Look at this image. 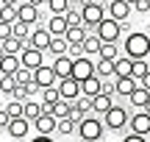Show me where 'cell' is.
Wrapping results in <instances>:
<instances>
[{
    "label": "cell",
    "instance_id": "obj_13",
    "mask_svg": "<svg viewBox=\"0 0 150 142\" xmlns=\"http://www.w3.org/2000/svg\"><path fill=\"white\" fill-rule=\"evenodd\" d=\"M33 126H36L39 134H53L56 128H59V117H56L53 111H42V114L33 120Z\"/></svg>",
    "mask_w": 150,
    "mask_h": 142
},
{
    "label": "cell",
    "instance_id": "obj_18",
    "mask_svg": "<svg viewBox=\"0 0 150 142\" xmlns=\"http://www.w3.org/2000/svg\"><path fill=\"white\" fill-rule=\"evenodd\" d=\"M114 106V95H106V92H97L95 98H92V111L95 114H106L108 109Z\"/></svg>",
    "mask_w": 150,
    "mask_h": 142
},
{
    "label": "cell",
    "instance_id": "obj_25",
    "mask_svg": "<svg viewBox=\"0 0 150 142\" xmlns=\"http://www.w3.org/2000/svg\"><path fill=\"white\" fill-rule=\"evenodd\" d=\"M86 25H67V31H64V36H67V42L70 45H81L86 39Z\"/></svg>",
    "mask_w": 150,
    "mask_h": 142
},
{
    "label": "cell",
    "instance_id": "obj_37",
    "mask_svg": "<svg viewBox=\"0 0 150 142\" xmlns=\"http://www.w3.org/2000/svg\"><path fill=\"white\" fill-rule=\"evenodd\" d=\"M97 56H103V59H117V56H120L117 42H103V45H100V53H97Z\"/></svg>",
    "mask_w": 150,
    "mask_h": 142
},
{
    "label": "cell",
    "instance_id": "obj_28",
    "mask_svg": "<svg viewBox=\"0 0 150 142\" xmlns=\"http://www.w3.org/2000/svg\"><path fill=\"white\" fill-rule=\"evenodd\" d=\"M11 33H14V36H20L22 42H28V39H31V22L14 20V22H11ZM28 45H31V42H28Z\"/></svg>",
    "mask_w": 150,
    "mask_h": 142
},
{
    "label": "cell",
    "instance_id": "obj_53",
    "mask_svg": "<svg viewBox=\"0 0 150 142\" xmlns=\"http://www.w3.org/2000/svg\"><path fill=\"white\" fill-rule=\"evenodd\" d=\"M128 3H131V6H134V3H136V0H128Z\"/></svg>",
    "mask_w": 150,
    "mask_h": 142
},
{
    "label": "cell",
    "instance_id": "obj_14",
    "mask_svg": "<svg viewBox=\"0 0 150 142\" xmlns=\"http://www.w3.org/2000/svg\"><path fill=\"white\" fill-rule=\"evenodd\" d=\"M50 39H53V33L47 31V25H39V28L31 31V39H28V42H31L33 48H39V50H47L50 48Z\"/></svg>",
    "mask_w": 150,
    "mask_h": 142
},
{
    "label": "cell",
    "instance_id": "obj_36",
    "mask_svg": "<svg viewBox=\"0 0 150 142\" xmlns=\"http://www.w3.org/2000/svg\"><path fill=\"white\" fill-rule=\"evenodd\" d=\"M70 3H72V0H47L45 6H47L50 14H64V11L70 9Z\"/></svg>",
    "mask_w": 150,
    "mask_h": 142
},
{
    "label": "cell",
    "instance_id": "obj_56",
    "mask_svg": "<svg viewBox=\"0 0 150 142\" xmlns=\"http://www.w3.org/2000/svg\"><path fill=\"white\" fill-rule=\"evenodd\" d=\"M78 3H81V0H78Z\"/></svg>",
    "mask_w": 150,
    "mask_h": 142
},
{
    "label": "cell",
    "instance_id": "obj_50",
    "mask_svg": "<svg viewBox=\"0 0 150 142\" xmlns=\"http://www.w3.org/2000/svg\"><path fill=\"white\" fill-rule=\"evenodd\" d=\"M0 3H3V6H17L20 0H0Z\"/></svg>",
    "mask_w": 150,
    "mask_h": 142
},
{
    "label": "cell",
    "instance_id": "obj_15",
    "mask_svg": "<svg viewBox=\"0 0 150 142\" xmlns=\"http://www.w3.org/2000/svg\"><path fill=\"white\" fill-rule=\"evenodd\" d=\"M17 20H25V22H31V25H36L39 22V6H33V3H17Z\"/></svg>",
    "mask_w": 150,
    "mask_h": 142
},
{
    "label": "cell",
    "instance_id": "obj_24",
    "mask_svg": "<svg viewBox=\"0 0 150 142\" xmlns=\"http://www.w3.org/2000/svg\"><path fill=\"white\" fill-rule=\"evenodd\" d=\"M134 72V59L131 56H117L114 59V78L117 75H131Z\"/></svg>",
    "mask_w": 150,
    "mask_h": 142
},
{
    "label": "cell",
    "instance_id": "obj_4",
    "mask_svg": "<svg viewBox=\"0 0 150 142\" xmlns=\"http://www.w3.org/2000/svg\"><path fill=\"white\" fill-rule=\"evenodd\" d=\"M81 17H83L86 31H95L97 22L106 17V9H103V3H97V0H81Z\"/></svg>",
    "mask_w": 150,
    "mask_h": 142
},
{
    "label": "cell",
    "instance_id": "obj_45",
    "mask_svg": "<svg viewBox=\"0 0 150 142\" xmlns=\"http://www.w3.org/2000/svg\"><path fill=\"white\" fill-rule=\"evenodd\" d=\"M103 92H106V95H117V89H114V78H103Z\"/></svg>",
    "mask_w": 150,
    "mask_h": 142
},
{
    "label": "cell",
    "instance_id": "obj_32",
    "mask_svg": "<svg viewBox=\"0 0 150 142\" xmlns=\"http://www.w3.org/2000/svg\"><path fill=\"white\" fill-rule=\"evenodd\" d=\"M67 48H70L67 36H53V39H50V48H47V53H53V56H61V53H67Z\"/></svg>",
    "mask_w": 150,
    "mask_h": 142
},
{
    "label": "cell",
    "instance_id": "obj_16",
    "mask_svg": "<svg viewBox=\"0 0 150 142\" xmlns=\"http://www.w3.org/2000/svg\"><path fill=\"white\" fill-rule=\"evenodd\" d=\"M136 84H139V81H136L134 75H117V78H114V89H117L120 98H128V95L136 89Z\"/></svg>",
    "mask_w": 150,
    "mask_h": 142
},
{
    "label": "cell",
    "instance_id": "obj_46",
    "mask_svg": "<svg viewBox=\"0 0 150 142\" xmlns=\"http://www.w3.org/2000/svg\"><path fill=\"white\" fill-rule=\"evenodd\" d=\"M134 9L139 11V14H147V11H150V0H136V3H134Z\"/></svg>",
    "mask_w": 150,
    "mask_h": 142
},
{
    "label": "cell",
    "instance_id": "obj_52",
    "mask_svg": "<svg viewBox=\"0 0 150 142\" xmlns=\"http://www.w3.org/2000/svg\"><path fill=\"white\" fill-rule=\"evenodd\" d=\"M97 3H108V0H97Z\"/></svg>",
    "mask_w": 150,
    "mask_h": 142
},
{
    "label": "cell",
    "instance_id": "obj_41",
    "mask_svg": "<svg viewBox=\"0 0 150 142\" xmlns=\"http://www.w3.org/2000/svg\"><path fill=\"white\" fill-rule=\"evenodd\" d=\"M72 103L78 106L81 111H86V114H89V111H92V98H89V95H78V98H75Z\"/></svg>",
    "mask_w": 150,
    "mask_h": 142
},
{
    "label": "cell",
    "instance_id": "obj_8",
    "mask_svg": "<svg viewBox=\"0 0 150 142\" xmlns=\"http://www.w3.org/2000/svg\"><path fill=\"white\" fill-rule=\"evenodd\" d=\"M89 75H95V61H92V56H78V59H72V78H78V81H86Z\"/></svg>",
    "mask_w": 150,
    "mask_h": 142
},
{
    "label": "cell",
    "instance_id": "obj_23",
    "mask_svg": "<svg viewBox=\"0 0 150 142\" xmlns=\"http://www.w3.org/2000/svg\"><path fill=\"white\" fill-rule=\"evenodd\" d=\"M81 45H83V53H86V56H97V53H100L103 39L97 36V31H89V33H86V39H83Z\"/></svg>",
    "mask_w": 150,
    "mask_h": 142
},
{
    "label": "cell",
    "instance_id": "obj_33",
    "mask_svg": "<svg viewBox=\"0 0 150 142\" xmlns=\"http://www.w3.org/2000/svg\"><path fill=\"white\" fill-rule=\"evenodd\" d=\"M56 131H59L61 137H72V134L78 131V123H75V120H70V117H61V120H59V128H56Z\"/></svg>",
    "mask_w": 150,
    "mask_h": 142
},
{
    "label": "cell",
    "instance_id": "obj_27",
    "mask_svg": "<svg viewBox=\"0 0 150 142\" xmlns=\"http://www.w3.org/2000/svg\"><path fill=\"white\" fill-rule=\"evenodd\" d=\"M25 45H28V42H22L20 36H14V33H11V36H6L3 42H0V50H3V53H20Z\"/></svg>",
    "mask_w": 150,
    "mask_h": 142
},
{
    "label": "cell",
    "instance_id": "obj_12",
    "mask_svg": "<svg viewBox=\"0 0 150 142\" xmlns=\"http://www.w3.org/2000/svg\"><path fill=\"white\" fill-rule=\"evenodd\" d=\"M131 9H134V6H131L128 0H108L106 14H108V17H114V20H120V22H125V20L131 17Z\"/></svg>",
    "mask_w": 150,
    "mask_h": 142
},
{
    "label": "cell",
    "instance_id": "obj_39",
    "mask_svg": "<svg viewBox=\"0 0 150 142\" xmlns=\"http://www.w3.org/2000/svg\"><path fill=\"white\" fill-rule=\"evenodd\" d=\"M64 17H67V25H83V17H81V11L72 9V6L64 11Z\"/></svg>",
    "mask_w": 150,
    "mask_h": 142
},
{
    "label": "cell",
    "instance_id": "obj_34",
    "mask_svg": "<svg viewBox=\"0 0 150 142\" xmlns=\"http://www.w3.org/2000/svg\"><path fill=\"white\" fill-rule=\"evenodd\" d=\"M6 111H8V117H22V114H25V100L11 98L8 103H6Z\"/></svg>",
    "mask_w": 150,
    "mask_h": 142
},
{
    "label": "cell",
    "instance_id": "obj_21",
    "mask_svg": "<svg viewBox=\"0 0 150 142\" xmlns=\"http://www.w3.org/2000/svg\"><path fill=\"white\" fill-rule=\"evenodd\" d=\"M47 25V31L53 33V36H64V31H67V17L64 14H50V20L45 22Z\"/></svg>",
    "mask_w": 150,
    "mask_h": 142
},
{
    "label": "cell",
    "instance_id": "obj_55",
    "mask_svg": "<svg viewBox=\"0 0 150 142\" xmlns=\"http://www.w3.org/2000/svg\"><path fill=\"white\" fill-rule=\"evenodd\" d=\"M0 75H3V72H0Z\"/></svg>",
    "mask_w": 150,
    "mask_h": 142
},
{
    "label": "cell",
    "instance_id": "obj_30",
    "mask_svg": "<svg viewBox=\"0 0 150 142\" xmlns=\"http://www.w3.org/2000/svg\"><path fill=\"white\" fill-rule=\"evenodd\" d=\"M0 89H3L6 98H11V95H14V89H17V78L11 75V72H3V75H0Z\"/></svg>",
    "mask_w": 150,
    "mask_h": 142
},
{
    "label": "cell",
    "instance_id": "obj_2",
    "mask_svg": "<svg viewBox=\"0 0 150 142\" xmlns=\"http://www.w3.org/2000/svg\"><path fill=\"white\" fill-rule=\"evenodd\" d=\"M103 134H106V123L97 120L95 111L83 114V120L78 123V137L86 139V142H97V139H103Z\"/></svg>",
    "mask_w": 150,
    "mask_h": 142
},
{
    "label": "cell",
    "instance_id": "obj_20",
    "mask_svg": "<svg viewBox=\"0 0 150 142\" xmlns=\"http://www.w3.org/2000/svg\"><path fill=\"white\" fill-rule=\"evenodd\" d=\"M150 100V89L142 87V84H136V89L128 95V103L134 106V109H145V103Z\"/></svg>",
    "mask_w": 150,
    "mask_h": 142
},
{
    "label": "cell",
    "instance_id": "obj_11",
    "mask_svg": "<svg viewBox=\"0 0 150 142\" xmlns=\"http://www.w3.org/2000/svg\"><path fill=\"white\" fill-rule=\"evenodd\" d=\"M33 81L39 84V89H45V87H53V84L59 81V75H56L53 64H39L36 70H33Z\"/></svg>",
    "mask_w": 150,
    "mask_h": 142
},
{
    "label": "cell",
    "instance_id": "obj_44",
    "mask_svg": "<svg viewBox=\"0 0 150 142\" xmlns=\"http://www.w3.org/2000/svg\"><path fill=\"white\" fill-rule=\"evenodd\" d=\"M83 114H86V111H81L78 106L72 103V109H70V114H67V117H70V120H75V123H81V120H83Z\"/></svg>",
    "mask_w": 150,
    "mask_h": 142
},
{
    "label": "cell",
    "instance_id": "obj_35",
    "mask_svg": "<svg viewBox=\"0 0 150 142\" xmlns=\"http://www.w3.org/2000/svg\"><path fill=\"white\" fill-rule=\"evenodd\" d=\"M42 111H45V106L39 103V100H31V98L25 100V117H28V120H36Z\"/></svg>",
    "mask_w": 150,
    "mask_h": 142
},
{
    "label": "cell",
    "instance_id": "obj_17",
    "mask_svg": "<svg viewBox=\"0 0 150 142\" xmlns=\"http://www.w3.org/2000/svg\"><path fill=\"white\" fill-rule=\"evenodd\" d=\"M20 67H22L20 53H3V50H0V72H11V75H14Z\"/></svg>",
    "mask_w": 150,
    "mask_h": 142
},
{
    "label": "cell",
    "instance_id": "obj_31",
    "mask_svg": "<svg viewBox=\"0 0 150 142\" xmlns=\"http://www.w3.org/2000/svg\"><path fill=\"white\" fill-rule=\"evenodd\" d=\"M70 109H72V100H67V98H59V100H56L53 106H50V111H53V114L59 117V120L70 114Z\"/></svg>",
    "mask_w": 150,
    "mask_h": 142
},
{
    "label": "cell",
    "instance_id": "obj_26",
    "mask_svg": "<svg viewBox=\"0 0 150 142\" xmlns=\"http://www.w3.org/2000/svg\"><path fill=\"white\" fill-rule=\"evenodd\" d=\"M95 72H97L100 78H114V59H103V56H97Z\"/></svg>",
    "mask_w": 150,
    "mask_h": 142
},
{
    "label": "cell",
    "instance_id": "obj_40",
    "mask_svg": "<svg viewBox=\"0 0 150 142\" xmlns=\"http://www.w3.org/2000/svg\"><path fill=\"white\" fill-rule=\"evenodd\" d=\"M14 78H17V84H22V87H25V84H31V81H33V70H28V67H20V70L14 72Z\"/></svg>",
    "mask_w": 150,
    "mask_h": 142
},
{
    "label": "cell",
    "instance_id": "obj_22",
    "mask_svg": "<svg viewBox=\"0 0 150 142\" xmlns=\"http://www.w3.org/2000/svg\"><path fill=\"white\" fill-rule=\"evenodd\" d=\"M53 70H56V75H59V78H67V75H72V59H70L67 53L56 56V61H53Z\"/></svg>",
    "mask_w": 150,
    "mask_h": 142
},
{
    "label": "cell",
    "instance_id": "obj_48",
    "mask_svg": "<svg viewBox=\"0 0 150 142\" xmlns=\"http://www.w3.org/2000/svg\"><path fill=\"white\" fill-rule=\"evenodd\" d=\"M8 123H11L8 111H6V109H0V131H6V128H8Z\"/></svg>",
    "mask_w": 150,
    "mask_h": 142
},
{
    "label": "cell",
    "instance_id": "obj_9",
    "mask_svg": "<svg viewBox=\"0 0 150 142\" xmlns=\"http://www.w3.org/2000/svg\"><path fill=\"white\" fill-rule=\"evenodd\" d=\"M56 87H59V95H61V98H67V100H75L81 95V81H78V78H72V75L59 78Z\"/></svg>",
    "mask_w": 150,
    "mask_h": 142
},
{
    "label": "cell",
    "instance_id": "obj_29",
    "mask_svg": "<svg viewBox=\"0 0 150 142\" xmlns=\"http://www.w3.org/2000/svg\"><path fill=\"white\" fill-rule=\"evenodd\" d=\"M59 98H61V95H59V87H56V84H53V87H45L42 89V106H45V111H50V106H53Z\"/></svg>",
    "mask_w": 150,
    "mask_h": 142
},
{
    "label": "cell",
    "instance_id": "obj_51",
    "mask_svg": "<svg viewBox=\"0 0 150 142\" xmlns=\"http://www.w3.org/2000/svg\"><path fill=\"white\" fill-rule=\"evenodd\" d=\"M28 3H33V6H45L47 0H28Z\"/></svg>",
    "mask_w": 150,
    "mask_h": 142
},
{
    "label": "cell",
    "instance_id": "obj_1",
    "mask_svg": "<svg viewBox=\"0 0 150 142\" xmlns=\"http://www.w3.org/2000/svg\"><path fill=\"white\" fill-rule=\"evenodd\" d=\"M122 50H125V56H131V59H147L150 56V36L145 31H128Z\"/></svg>",
    "mask_w": 150,
    "mask_h": 142
},
{
    "label": "cell",
    "instance_id": "obj_10",
    "mask_svg": "<svg viewBox=\"0 0 150 142\" xmlns=\"http://www.w3.org/2000/svg\"><path fill=\"white\" fill-rule=\"evenodd\" d=\"M28 131H31V120H28L25 114H22V117H11L8 128H6V134H8L11 139H25Z\"/></svg>",
    "mask_w": 150,
    "mask_h": 142
},
{
    "label": "cell",
    "instance_id": "obj_7",
    "mask_svg": "<svg viewBox=\"0 0 150 142\" xmlns=\"http://www.w3.org/2000/svg\"><path fill=\"white\" fill-rule=\"evenodd\" d=\"M20 61H22V67H28V70H36L39 64H45V50L33 48V45H25V48L20 50Z\"/></svg>",
    "mask_w": 150,
    "mask_h": 142
},
{
    "label": "cell",
    "instance_id": "obj_43",
    "mask_svg": "<svg viewBox=\"0 0 150 142\" xmlns=\"http://www.w3.org/2000/svg\"><path fill=\"white\" fill-rule=\"evenodd\" d=\"M67 56H70V59H78V56H83V45H70V48H67Z\"/></svg>",
    "mask_w": 150,
    "mask_h": 142
},
{
    "label": "cell",
    "instance_id": "obj_38",
    "mask_svg": "<svg viewBox=\"0 0 150 142\" xmlns=\"http://www.w3.org/2000/svg\"><path fill=\"white\" fill-rule=\"evenodd\" d=\"M147 70H150V64H147V59H134V72H131V75H134L136 81H139V78L145 75Z\"/></svg>",
    "mask_w": 150,
    "mask_h": 142
},
{
    "label": "cell",
    "instance_id": "obj_19",
    "mask_svg": "<svg viewBox=\"0 0 150 142\" xmlns=\"http://www.w3.org/2000/svg\"><path fill=\"white\" fill-rule=\"evenodd\" d=\"M97 92H103V78L97 75H89L86 81H81V95H89V98H95Z\"/></svg>",
    "mask_w": 150,
    "mask_h": 142
},
{
    "label": "cell",
    "instance_id": "obj_49",
    "mask_svg": "<svg viewBox=\"0 0 150 142\" xmlns=\"http://www.w3.org/2000/svg\"><path fill=\"white\" fill-rule=\"evenodd\" d=\"M139 84H142V87H147V89H150V70H147V72H145V75H142V78H139Z\"/></svg>",
    "mask_w": 150,
    "mask_h": 142
},
{
    "label": "cell",
    "instance_id": "obj_3",
    "mask_svg": "<svg viewBox=\"0 0 150 142\" xmlns=\"http://www.w3.org/2000/svg\"><path fill=\"white\" fill-rule=\"evenodd\" d=\"M128 120H131V114H128V109L125 106H117L114 103L111 109L103 114V123H106V131H111V134H122L125 128H128Z\"/></svg>",
    "mask_w": 150,
    "mask_h": 142
},
{
    "label": "cell",
    "instance_id": "obj_47",
    "mask_svg": "<svg viewBox=\"0 0 150 142\" xmlns=\"http://www.w3.org/2000/svg\"><path fill=\"white\" fill-rule=\"evenodd\" d=\"M6 36H11V22H3V20H0V42H3Z\"/></svg>",
    "mask_w": 150,
    "mask_h": 142
},
{
    "label": "cell",
    "instance_id": "obj_5",
    "mask_svg": "<svg viewBox=\"0 0 150 142\" xmlns=\"http://www.w3.org/2000/svg\"><path fill=\"white\" fill-rule=\"evenodd\" d=\"M95 31H97V36H100L103 39V42H117V39L120 36H122V22H120V20H114V17H103V20L100 22H97V28H95Z\"/></svg>",
    "mask_w": 150,
    "mask_h": 142
},
{
    "label": "cell",
    "instance_id": "obj_54",
    "mask_svg": "<svg viewBox=\"0 0 150 142\" xmlns=\"http://www.w3.org/2000/svg\"><path fill=\"white\" fill-rule=\"evenodd\" d=\"M0 98H3V89H0Z\"/></svg>",
    "mask_w": 150,
    "mask_h": 142
},
{
    "label": "cell",
    "instance_id": "obj_42",
    "mask_svg": "<svg viewBox=\"0 0 150 142\" xmlns=\"http://www.w3.org/2000/svg\"><path fill=\"white\" fill-rule=\"evenodd\" d=\"M0 20L3 22H14L17 20V6H3V9H0Z\"/></svg>",
    "mask_w": 150,
    "mask_h": 142
},
{
    "label": "cell",
    "instance_id": "obj_6",
    "mask_svg": "<svg viewBox=\"0 0 150 142\" xmlns=\"http://www.w3.org/2000/svg\"><path fill=\"white\" fill-rule=\"evenodd\" d=\"M128 128L142 134V137H150V111L147 109H136L131 114V120H128Z\"/></svg>",
    "mask_w": 150,
    "mask_h": 142
}]
</instances>
